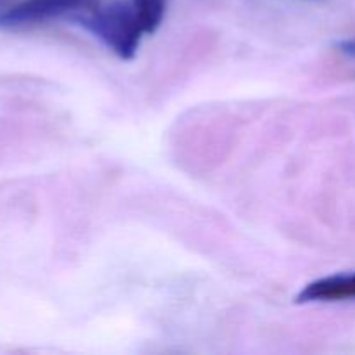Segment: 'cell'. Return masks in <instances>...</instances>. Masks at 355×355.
<instances>
[{
  "label": "cell",
  "mask_w": 355,
  "mask_h": 355,
  "mask_svg": "<svg viewBox=\"0 0 355 355\" xmlns=\"http://www.w3.org/2000/svg\"><path fill=\"white\" fill-rule=\"evenodd\" d=\"M338 49H340V52H343V54L349 55V58L355 59V37L340 42Z\"/></svg>",
  "instance_id": "obj_4"
},
{
  "label": "cell",
  "mask_w": 355,
  "mask_h": 355,
  "mask_svg": "<svg viewBox=\"0 0 355 355\" xmlns=\"http://www.w3.org/2000/svg\"><path fill=\"white\" fill-rule=\"evenodd\" d=\"M101 0H23L0 12V26H31L55 19L78 21Z\"/></svg>",
  "instance_id": "obj_2"
},
{
  "label": "cell",
  "mask_w": 355,
  "mask_h": 355,
  "mask_svg": "<svg viewBox=\"0 0 355 355\" xmlns=\"http://www.w3.org/2000/svg\"><path fill=\"white\" fill-rule=\"evenodd\" d=\"M355 300V272L333 274L309 283L298 293L297 302L312 304V302H345Z\"/></svg>",
  "instance_id": "obj_3"
},
{
  "label": "cell",
  "mask_w": 355,
  "mask_h": 355,
  "mask_svg": "<svg viewBox=\"0 0 355 355\" xmlns=\"http://www.w3.org/2000/svg\"><path fill=\"white\" fill-rule=\"evenodd\" d=\"M165 10L166 0H101L76 23L120 59H132L142 35L158 30Z\"/></svg>",
  "instance_id": "obj_1"
}]
</instances>
